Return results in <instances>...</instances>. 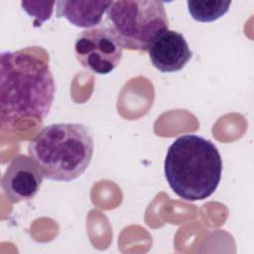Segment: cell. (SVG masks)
<instances>
[{
    "instance_id": "6da1fadb",
    "label": "cell",
    "mask_w": 254,
    "mask_h": 254,
    "mask_svg": "<svg viewBox=\"0 0 254 254\" xmlns=\"http://www.w3.org/2000/svg\"><path fill=\"white\" fill-rule=\"evenodd\" d=\"M42 49L29 48L0 55V121L8 130L24 119L43 121L49 114L56 84Z\"/></svg>"
},
{
    "instance_id": "7a4b0ae2",
    "label": "cell",
    "mask_w": 254,
    "mask_h": 254,
    "mask_svg": "<svg viewBox=\"0 0 254 254\" xmlns=\"http://www.w3.org/2000/svg\"><path fill=\"white\" fill-rule=\"evenodd\" d=\"M222 160L216 146L195 134L178 137L169 147L164 173L172 190L188 201L209 197L217 189Z\"/></svg>"
},
{
    "instance_id": "3957f363",
    "label": "cell",
    "mask_w": 254,
    "mask_h": 254,
    "mask_svg": "<svg viewBox=\"0 0 254 254\" xmlns=\"http://www.w3.org/2000/svg\"><path fill=\"white\" fill-rule=\"evenodd\" d=\"M94 150L90 129L80 123L46 126L29 143L28 153L44 177L57 182H71L88 168Z\"/></svg>"
},
{
    "instance_id": "277c9868",
    "label": "cell",
    "mask_w": 254,
    "mask_h": 254,
    "mask_svg": "<svg viewBox=\"0 0 254 254\" xmlns=\"http://www.w3.org/2000/svg\"><path fill=\"white\" fill-rule=\"evenodd\" d=\"M105 26L122 49L146 52L161 33L169 30V19L161 1H112Z\"/></svg>"
},
{
    "instance_id": "5b68a950",
    "label": "cell",
    "mask_w": 254,
    "mask_h": 254,
    "mask_svg": "<svg viewBox=\"0 0 254 254\" xmlns=\"http://www.w3.org/2000/svg\"><path fill=\"white\" fill-rule=\"evenodd\" d=\"M122 50L105 25L81 32L74 43L77 62L97 74H108L114 70L121 62Z\"/></svg>"
},
{
    "instance_id": "8992f818",
    "label": "cell",
    "mask_w": 254,
    "mask_h": 254,
    "mask_svg": "<svg viewBox=\"0 0 254 254\" xmlns=\"http://www.w3.org/2000/svg\"><path fill=\"white\" fill-rule=\"evenodd\" d=\"M44 174L30 156L17 155L9 163L1 180L6 197L17 203L32 199L40 190Z\"/></svg>"
},
{
    "instance_id": "52a82bcc",
    "label": "cell",
    "mask_w": 254,
    "mask_h": 254,
    "mask_svg": "<svg viewBox=\"0 0 254 254\" xmlns=\"http://www.w3.org/2000/svg\"><path fill=\"white\" fill-rule=\"evenodd\" d=\"M152 64L161 72H176L183 69L191 59L185 37L173 30L161 33L148 49Z\"/></svg>"
},
{
    "instance_id": "ba28073f",
    "label": "cell",
    "mask_w": 254,
    "mask_h": 254,
    "mask_svg": "<svg viewBox=\"0 0 254 254\" xmlns=\"http://www.w3.org/2000/svg\"><path fill=\"white\" fill-rule=\"evenodd\" d=\"M112 1L62 0L56 3L57 17L66 19L78 28L97 27Z\"/></svg>"
},
{
    "instance_id": "9c48e42d",
    "label": "cell",
    "mask_w": 254,
    "mask_h": 254,
    "mask_svg": "<svg viewBox=\"0 0 254 254\" xmlns=\"http://www.w3.org/2000/svg\"><path fill=\"white\" fill-rule=\"evenodd\" d=\"M231 1L222 0H198L187 1L189 13L193 20L201 23L213 22L226 14Z\"/></svg>"
},
{
    "instance_id": "30bf717a",
    "label": "cell",
    "mask_w": 254,
    "mask_h": 254,
    "mask_svg": "<svg viewBox=\"0 0 254 254\" xmlns=\"http://www.w3.org/2000/svg\"><path fill=\"white\" fill-rule=\"evenodd\" d=\"M57 2H34V1H22L21 5L29 16L36 18L40 25L49 20L54 11V5Z\"/></svg>"
}]
</instances>
